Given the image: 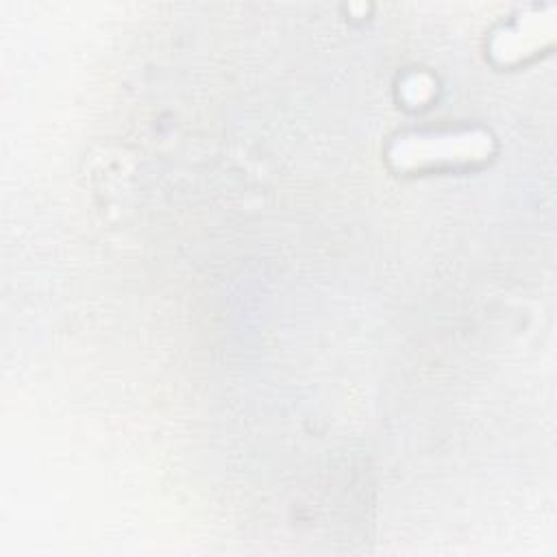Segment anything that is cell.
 Masks as SVG:
<instances>
[{"instance_id":"1","label":"cell","mask_w":557,"mask_h":557,"mask_svg":"<svg viewBox=\"0 0 557 557\" xmlns=\"http://www.w3.org/2000/svg\"><path fill=\"white\" fill-rule=\"evenodd\" d=\"M494 141L483 131L405 135L389 148V163L398 170H413L440 163H472L490 157Z\"/></svg>"},{"instance_id":"2","label":"cell","mask_w":557,"mask_h":557,"mask_svg":"<svg viewBox=\"0 0 557 557\" xmlns=\"http://www.w3.org/2000/svg\"><path fill=\"white\" fill-rule=\"evenodd\" d=\"M553 20H540V15H531L520 22L516 28L503 30L492 41V54L498 61H516L529 52H533L542 39H550Z\"/></svg>"}]
</instances>
